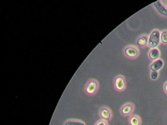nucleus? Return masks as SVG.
<instances>
[{
    "instance_id": "f257e3e1",
    "label": "nucleus",
    "mask_w": 167,
    "mask_h": 125,
    "mask_svg": "<svg viewBox=\"0 0 167 125\" xmlns=\"http://www.w3.org/2000/svg\"><path fill=\"white\" fill-rule=\"evenodd\" d=\"M161 42V32L159 30L151 31L148 38V46L151 49H155L159 46Z\"/></svg>"
},
{
    "instance_id": "f03ea898",
    "label": "nucleus",
    "mask_w": 167,
    "mask_h": 125,
    "mask_svg": "<svg viewBox=\"0 0 167 125\" xmlns=\"http://www.w3.org/2000/svg\"><path fill=\"white\" fill-rule=\"evenodd\" d=\"M99 88V84L95 79H90L87 81L85 86V92L89 95H93L96 94Z\"/></svg>"
},
{
    "instance_id": "7ed1b4c3",
    "label": "nucleus",
    "mask_w": 167,
    "mask_h": 125,
    "mask_svg": "<svg viewBox=\"0 0 167 125\" xmlns=\"http://www.w3.org/2000/svg\"><path fill=\"white\" fill-rule=\"evenodd\" d=\"M114 85L115 88L117 91H123L125 88V86H126V84H125V77L123 76L119 75L115 78L114 80Z\"/></svg>"
},
{
    "instance_id": "20e7f679",
    "label": "nucleus",
    "mask_w": 167,
    "mask_h": 125,
    "mask_svg": "<svg viewBox=\"0 0 167 125\" xmlns=\"http://www.w3.org/2000/svg\"><path fill=\"white\" fill-rule=\"evenodd\" d=\"M139 49L137 47L130 45V46L125 47L124 49V54L129 58H137L139 56Z\"/></svg>"
},
{
    "instance_id": "39448f33",
    "label": "nucleus",
    "mask_w": 167,
    "mask_h": 125,
    "mask_svg": "<svg viewBox=\"0 0 167 125\" xmlns=\"http://www.w3.org/2000/svg\"><path fill=\"white\" fill-rule=\"evenodd\" d=\"M153 6L156 9V10L159 12V14L164 16H167V8H165V7L161 2V1H156V2H155L153 3Z\"/></svg>"
},
{
    "instance_id": "423d86ee",
    "label": "nucleus",
    "mask_w": 167,
    "mask_h": 125,
    "mask_svg": "<svg viewBox=\"0 0 167 125\" xmlns=\"http://www.w3.org/2000/svg\"><path fill=\"white\" fill-rule=\"evenodd\" d=\"M134 110V106L132 103H129L124 105L122 108H121V114L123 116H129L132 113Z\"/></svg>"
},
{
    "instance_id": "0eeeda50",
    "label": "nucleus",
    "mask_w": 167,
    "mask_h": 125,
    "mask_svg": "<svg viewBox=\"0 0 167 125\" xmlns=\"http://www.w3.org/2000/svg\"><path fill=\"white\" fill-rule=\"evenodd\" d=\"M99 115L100 117H101L102 120H108L111 118V112L108 108L103 107L100 109L99 111Z\"/></svg>"
},
{
    "instance_id": "6e6552de",
    "label": "nucleus",
    "mask_w": 167,
    "mask_h": 125,
    "mask_svg": "<svg viewBox=\"0 0 167 125\" xmlns=\"http://www.w3.org/2000/svg\"><path fill=\"white\" fill-rule=\"evenodd\" d=\"M164 65V62L162 59H159L157 60L154 61V62L150 65V69L151 71H159V70H161L162 68Z\"/></svg>"
},
{
    "instance_id": "1a4fd4ad",
    "label": "nucleus",
    "mask_w": 167,
    "mask_h": 125,
    "mask_svg": "<svg viewBox=\"0 0 167 125\" xmlns=\"http://www.w3.org/2000/svg\"><path fill=\"white\" fill-rule=\"evenodd\" d=\"M159 56H160V51L158 48L151 49V50L148 53V57L151 60H157L159 59Z\"/></svg>"
},
{
    "instance_id": "9d476101",
    "label": "nucleus",
    "mask_w": 167,
    "mask_h": 125,
    "mask_svg": "<svg viewBox=\"0 0 167 125\" xmlns=\"http://www.w3.org/2000/svg\"><path fill=\"white\" fill-rule=\"evenodd\" d=\"M148 36L145 35L138 38L137 40V45L140 47H145L148 45Z\"/></svg>"
},
{
    "instance_id": "9b49d317",
    "label": "nucleus",
    "mask_w": 167,
    "mask_h": 125,
    "mask_svg": "<svg viewBox=\"0 0 167 125\" xmlns=\"http://www.w3.org/2000/svg\"><path fill=\"white\" fill-rule=\"evenodd\" d=\"M129 123L130 125H140L141 124V120L140 117L137 115H132L129 118Z\"/></svg>"
},
{
    "instance_id": "f8f14e48",
    "label": "nucleus",
    "mask_w": 167,
    "mask_h": 125,
    "mask_svg": "<svg viewBox=\"0 0 167 125\" xmlns=\"http://www.w3.org/2000/svg\"><path fill=\"white\" fill-rule=\"evenodd\" d=\"M64 125H86L83 122L79 120H68L64 123Z\"/></svg>"
},
{
    "instance_id": "ddd939ff",
    "label": "nucleus",
    "mask_w": 167,
    "mask_h": 125,
    "mask_svg": "<svg viewBox=\"0 0 167 125\" xmlns=\"http://www.w3.org/2000/svg\"><path fill=\"white\" fill-rule=\"evenodd\" d=\"M161 42L162 44H167V30H164L161 32Z\"/></svg>"
},
{
    "instance_id": "4468645a",
    "label": "nucleus",
    "mask_w": 167,
    "mask_h": 125,
    "mask_svg": "<svg viewBox=\"0 0 167 125\" xmlns=\"http://www.w3.org/2000/svg\"><path fill=\"white\" fill-rule=\"evenodd\" d=\"M159 77V72L157 71H151V78L152 80H156Z\"/></svg>"
},
{
    "instance_id": "2eb2a0df",
    "label": "nucleus",
    "mask_w": 167,
    "mask_h": 125,
    "mask_svg": "<svg viewBox=\"0 0 167 125\" xmlns=\"http://www.w3.org/2000/svg\"><path fill=\"white\" fill-rule=\"evenodd\" d=\"M95 125H108V122L105 120H100L95 123Z\"/></svg>"
},
{
    "instance_id": "dca6fc26",
    "label": "nucleus",
    "mask_w": 167,
    "mask_h": 125,
    "mask_svg": "<svg viewBox=\"0 0 167 125\" xmlns=\"http://www.w3.org/2000/svg\"><path fill=\"white\" fill-rule=\"evenodd\" d=\"M164 90H165V93L167 94V82H165V85H164Z\"/></svg>"
}]
</instances>
